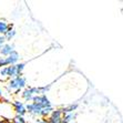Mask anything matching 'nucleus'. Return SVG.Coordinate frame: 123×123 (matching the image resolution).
<instances>
[{
	"instance_id": "obj_10",
	"label": "nucleus",
	"mask_w": 123,
	"mask_h": 123,
	"mask_svg": "<svg viewBox=\"0 0 123 123\" xmlns=\"http://www.w3.org/2000/svg\"><path fill=\"white\" fill-rule=\"evenodd\" d=\"M16 34H17V30L13 28V26H12V25H10L9 29L7 30V32L3 34V37H5V39H6V42H7V41H8V42H9V41H11L12 39L16 37Z\"/></svg>"
},
{
	"instance_id": "obj_15",
	"label": "nucleus",
	"mask_w": 123,
	"mask_h": 123,
	"mask_svg": "<svg viewBox=\"0 0 123 123\" xmlns=\"http://www.w3.org/2000/svg\"><path fill=\"white\" fill-rule=\"evenodd\" d=\"M53 111V106H48V108H43L41 110V114H40V117L42 119H47L49 115L51 114V112Z\"/></svg>"
},
{
	"instance_id": "obj_14",
	"label": "nucleus",
	"mask_w": 123,
	"mask_h": 123,
	"mask_svg": "<svg viewBox=\"0 0 123 123\" xmlns=\"http://www.w3.org/2000/svg\"><path fill=\"white\" fill-rule=\"evenodd\" d=\"M9 27H10V23L8 21L5 20V19H0V36H3L6 33Z\"/></svg>"
},
{
	"instance_id": "obj_3",
	"label": "nucleus",
	"mask_w": 123,
	"mask_h": 123,
	"mask_svg": "<svg viewBox=\"0 0 123 123\" xmlns=\"http://www.w3.org/2000/svg\"><path fill=\"white\" fill-rule=\"evenodd\" d=\"M26 63L19 62L13 66H8V73H9V79H13L16 77H20L22 75V72L25 70Z\"/></svg>"
},
{
	"instance_id": "obj_6",
	"label": "nucleus",
	"mask_w": 123,
	"mask_h": 123,
	"mask_svg": "<svg viewBox=\"0 0 123 123\" xmlns=\"http://www.w3.org/2000/svg\"><path fill=\"white\" fill-rule=\"evenodd\" d=\"M26 109H27V113H29L30 115L34 117H40L41 114V108L38 106L36 103L33 102H30V103H27L26 104Z\"/></svg>"
},
{
	"instance_id": "obj_19",
	"label": "nucleus",
	"mask_w": 123,
	"mask_h": 123,
	"mask_svg": "<svg viewBox=\"0 0 123 123\" xmlns=\"http://www.w3.org/2000/svg\"><path fill=\"white\" fill-rule=\"evenodd\" d=\"M33 123H48V120L47 119H42V117H37Z\"/></svg>"
},
{
	"instance_id": "obj_21",
	"label": "nucleus",
	"mask_w": 123,
	"mask_h": 123,
	"mask_svg": "<svg viewBox=\"0 0 123 123\" xmlns=\"http://www.w3.org/2000/svg\"><path fill=\"white\" fill-rule=\"evenodd\" d=\"M1 98L3 99V91H2V89L0 88V99H1Z\"/></svg>"
},
{
	"instance_id": "obj_16",
	"label": "nucleus",
	"mask_w": 123,
	"mask_h": 123,
	"mask_svg": "<svg viewBox=\"0 0 123 123\" xmlns=\"http://www.w3.org/2000/svg\"><path fill=\"white\" fill-rule=\"evenodd\" d=\"M10 123H27V120L25 119V117H20V115H14L11 119Z\"/></svg>"
},
{
	"instance_id": "obj_8",
	"label": "nucleus",
	"mask_w": 123,
	"mask_h": 123,
	"mask_svg": "<svg viewBox=\"0 0 123 123\" xmlns=\"http://www.w3.org/2000/svg\"><path fill=\"white\" fill-rule=\"evenodd\" d=\"M14 51V44L10 42H6L0 49V57L7 58L9 55H11V52Z\"/></svg>"
},
{
	"instance_id": "obj_18",
	"label": "nucleus",
	"mask_w": 123,
	"mask_h": 123,
	"mask_svg": "<svg viewBox=\"0 0 123 123\" xmlns=\"http://www.w3.org/2000/svg\"><path fill=\"white\" fill-rule=\"evenodd\" d=\"M39 90H40V94H46V95H47V92L50 90V86H39Z\"/></svg>"
},
{
	"instance_id": "obj_22",
	"label": "nucleus",
	"mask_w": 123,
	"mask_h": 123,
	"mask_svg": "<svg viewBox=\"0 0 123 123\" xmlns=\"http://www.w3.org/2000/svg\"><path fill=\"white\" fill-rule=\"evenodd\" d=\"M0 123H10V122L7 120H0Z\"/></svg>"
},
{
	"instance_id": "obj_17",
	"label": "nucleus",
	"mask_w": 123,
	"mask_h": 123,
	"mask_svg": "<svg viewBox=\"0 0 123 123\" xmlns=\"http://www.w3.org/2000/svg\"><path fill=\"white\" fill-rule=\"evenodd\" d=\"M9 63L7 58H3V57H0V69L1 68H5V67H8Z\"/></svg>"
},
{
	"instance_id": "obj_20",
	"label": "nucleus",
	"mask_w": 123,
	"mask_h": 123,
	"mask_svg": "<svg viewBox=\"0 0 123 123\" xmlns=\"http://www.w3.org/2000/svg\"><path fill=\"white\" fill-rule=\"evenodd\" d=\"M5 43H6V39H5V37H3V36H0V49H1V47H2Z\"/></svg>"
},
{
	"instance_id": "obj_12",
	"label": "nucleus",
	"mask_w": 123,
	"mask_h": 123,
	"mask_svg": "<svg viewBox=\"0 0 123 123\" xmlns=\"http://www.w3.org/2000/svg\"><path fill=\"white\" fill-rule=\"evenodd\" d=\"M10 80L9 79V73H8V67L0 69V82H8Z\"/></svg>"
},
{
	"instance_id": "obj_4",
	"label": "nucleus",
	"mask_w": 123,
	"mask_h": 123,
	"mask_svg": "<svg viewBox=\"0 0 123 123\" xmlns=\"http://www.w3.org/2000/svg\"><path fill=\"white\" fill-rule=\"evenodd\" d=\"M11 106L13 109V112L16 115H20V117H25L27 114V109H26V103L22 102L21 100H14L12 101Z\"/></svg>"
},
{
	"instance_id": "obj_11",
	"label": "nucleus",
	"mask_w": 123,
	"mask_h": 123,
	"mask_svg": "<svg viewBox=\"0 0 123 123\" xmlns=\"http://www.w3.org/2000/svg\"><path fill=\"white\" fill-rule=\"evenodd\" d=\"M78 103H71V104H69L67 106H63L61 108V112H62V114H67V113H73L75 110L78 109Z\"/></svg>"
},
{
	"instance_id": "obj_1",
	"label": "nucleus",
	"mask_w": 123,
	"mask_h": 123,
	"mask_svg": "<svg viewBox=\"0 0 123 123\" xmlns=\"http://www.w3.org/2000/svg\"><path fill=\"white\" fill-rule=\"evenodd\" d=\"M25 88H27V79L23 75L20 77H16L13 79H10V80L7 82L6 89L9 93H13V94H18L19 92H21Z\"/></svg>"
},
{
	"instance_id": "obj_5",
	"label": "nucleus",
	"mask_w": 123,
	"mask_h": 123,
	"mask_svg": "<svg viewBox=\"0 0 123 123\" xmlns=\"http://www.w3.org/2000/svg\"><path fill=\"white\" fill-rule=\"evenodd\" d=\"M32 102L36 103L38 106H40L41 109H43V108H48V106H52L51 102H50V100H49V98L47 97L46 94L36 95V97L33 98Z\"/></svg>"
},
{
	"instance_id": "obj_7",
	"label": "nucleus",
	"mask_w": 123,
	"mask_h": 123,
	"mask_svg": "<svg viewBox=\"0 0 123 123\" xmlns=\"http://www.w3.org/2000/svg\"><path fill=\"white\" fill-rule=\"evenodd\" d=\"M62 117L63 114L60 109H53L51 114L48 117V123H61Z\"/></svg>"
},
{
	"instance_id": "obj_9",
	"label": "nucleus",
	"mask_w": 123,
	"mask_h": 123,
	"mask_svg": "<svg viewBox=\"0 0 123 123\" xmlns=\"http://www.w3.org/2000/svg\"><path fill=\"white\" fill-rule=\"evenodd\" d=\"M7 60H8L9 66L17 64V63H19V60H20V55L14 50L13 52H11V55H9L8 57H7Z\"/></svg>"
},
{
	"instance_id": "obj_13",
	"label": "nucleus",
	"mask_w": 123,
	"mask_h": 123,
	"mask_svg": "<svg viewBox=\"0 0 123 123\" xmlns=\"http://www.w3.org/2000/svg\"><path fill=\"white\" fill-rule=\"evenodd\" d=\"M75 117H77L75 112H73V113H67V114H63L61 123H72L73 121L75 120Z\"/></svg>"
},
{
	"instance_id": "obj_2",
	"label": "nucleus",
	"mask_w": 123,
	"mask_h": 123,
	"mask_svg": "<svg viewBox=\"0 0 123 123\" xmlns=\"http://www.w3.org/2000/svg\"><path fill=\"white\" fill-rule=\"evenodd\" d=\"M39 94H40L39 86H27L21 91V98L28 103L32 102L33 98Z\"/></svg>"
}]
</instances>
